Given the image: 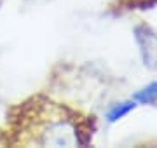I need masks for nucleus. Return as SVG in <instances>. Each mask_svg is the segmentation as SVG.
Segmentation results:
<instances>
[{
  "mask_svg": "<svg viewBox=\"0 0 157 148\" xmlns=\"http://www.w3.org/2000/svg\"><path fill=\"white\" fill-rule=\"evenodd\" d=\"M135 39L140 46L141 57H143L145 65L154 68L157 65V35L148 26L141 24V26L135 28Z\"/></svg>",
  "mask_w": 157,
  "mask_h": 148,
  "instance_id": "f257e3e1",
  "label": "nucleus"
},
{
  "mask_svg": "<svg viewBox=\"0 0 157 148\" xmlns=\"http://www.w3.org/2000/svg\"><path fill=\"white\" fill-rule=\"evenodd\" d=\"M133 101L141 103V105H152V103H155L157 101V82H150L148 86L140 89L133 96Z\"/></svg>",
  "mask_w": 157,
  "mask_h": 148,
  "instance_id": "f03ea898",
  "label": "nucleus"
},
{
  "mask_svg": "<svg viewBox=\"0 0 157 148\" xmlns=\"http://www.w3.org/2000/svg\"><path fill=\"white\" fill-rule=\"evenodd\" d=\"M135 106H136V105H135L133 99H131V101H126V103H117V105H113L112 108L107 112V120L113 124V122L121 120L122 117H126L131 110L135 108Z\"/></svg>",
  "mask_w": 157,
  "mask_h": 148,
  "instance_id": "7ed1b4c3",
  "label": "nucleus"
}]
</instances>
